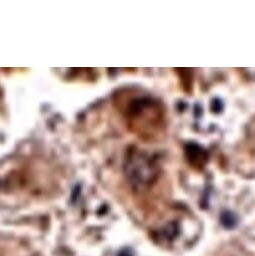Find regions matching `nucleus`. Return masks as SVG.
<instances>
[{"label": "nucleus", "instance_id": "1", "mask_svg": "<svg viewBox=\"0 0 255 256\" xmlns=\"http://www.w3.org/2000/svg\"><path fill=\"white\" fill-rule=\"evenodd\" d=\"M151 158L136 153L129 160L126 174L135 189L144 191L149 188L158 177V169Z\"/></svg>", "mask_w": 255, "mask_h": 256}, {"label": "nucleus", "instance_id": "2", "mask_svg": "<svg viewBox=\"0 0 255 256\" xmlns=\"http://www.w3.org/2000/svg\"><path fill=\"white\" fill-rule=\"evenodd\" d=\"M185 153H186L187 161L194 168H198V169L203 168L208 161L207 153L197 145L187 146Z\"/></svg>", "mask_w": 255, "mask_h": 256}]
</instances>
